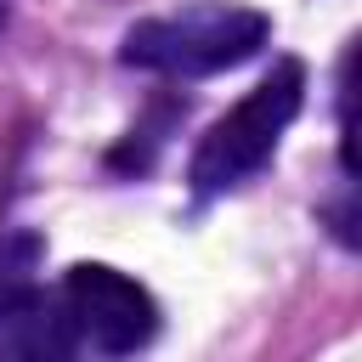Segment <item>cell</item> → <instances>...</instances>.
Returning <instances> with one entry per match:
<instances>
[{"label":"cell","instance_id":"277c9868","mask_svg":"<svg viewBox=\"0 0 362 362\" xmlns=\"http://www.w3.org/2000/svg\"><path fill=\"white\" fill-rule=\"evenodd\" d=\"M0 23H6V0H0Z\"/></svg>","mask_w":362,"mask_h":362},{"label":"cell","instance_id":"3957f363","mask_svg":"<svg viewBox=\"0 0 362 362\" xmlns=\"http://www.w3.org/2000/svg\"><path fill=\"white\" fill-rule=\"evenodd\" d=\"M57 305H62L74 339H90L102 356H130L158 334V300L136 277H124L102 260L68 266Z\"/></svg>","mask_w":362,"mask_h":362},{"label":"cell","instance_id":"6da1fadb","mask_svg":"<svg viewBox=\"0 0 362 362\" xmlns=\"http://www.w3.org/2000/svg\"><path fill=\"white\" fill-rule=\"evenodd\" d=\"M272 40V17L238 0H192L164 17H141L119 40V62L164 79H209L249 62Z\"/></svg>","mask_w":362,"mask_h":362},{"label":"cell","instance_id":"7a4b0ae2","mask_svg":"<svg viewBox=\"0 0 362 362\" xmlns=\"http://www.w3.org/2000/svg\"><path fill=\"white\" fill-rule=\"evenodd\" d=\"M300 102H305V62L300 57H277L272 74L204 130V141L192 147V164H187V187L198 198H221V192L243 187L277 153V141L294 124Z\"/></svg>","mask_w":362,"mask_h":362}]
</instances>
